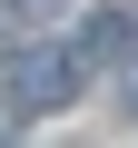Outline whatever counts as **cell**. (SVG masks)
Returning <instances> with one entry per match:
<instances>
[{
    "label": "cell",
    "mask_w": 138,
    "mask_h": 148,
    "mask_svg": "<svg viewBox=\"0 0 138 148\" xmlns=\"http://www.w3.org/2000/svg\"><path fill=\"white\" fill-rule=\"evenodd\" d=\"M10 89H20V109H59L69 89H79V49H30L10 69Z\"/></svg>",
    "instance_id": "obj_1"
},
{
    "label": "cell",
    "mask_w": 138,
    "mask_h": 148,
    "mask_svg": "<svg viewBox=\"0 0 138 148\" xmlns=\"http://www.w3.org/2000/svg\"><path fill=\"white\" fill-rule=\"evenodd\" d=\"M79 40H89V49H128V10H89Z\"/></svg>",
    "instance_id": "obj_2"
}]
</instances>
